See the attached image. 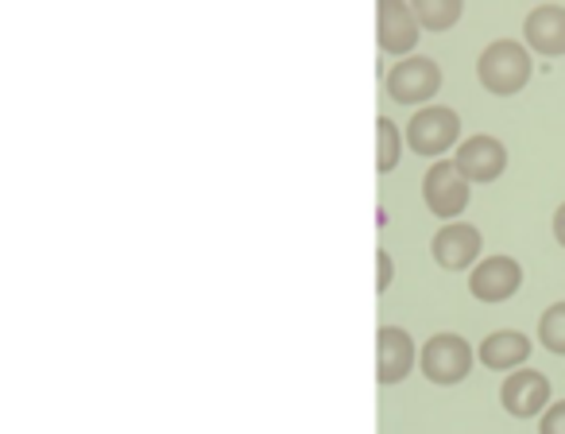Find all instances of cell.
Masks as SVG:
<instances>
[{
  "label": "cell",
  "instance_id": "obj_18",
  "mask_svg": "<svg viewBox=\"0 0 565 434\" xmlns=\"http://www.w3.org/2000/svg\"><path fill=\"white\" fill-rule=\"evenodd\" d=\"M554 237H557V245L565 248V202L557 205V213H554Z\"/></svg>",
  "mask_w": 565,
  "mask_h": 434
},
{
  "label": "cell",
  "instance_id": "obj_6",
  "mask_svg": "<svg viewBox=\"0 0 565 434\" xmlns=\"http://www.w3.org/2000/svg\"><path fill=\"white\" fill-rule=\"evenodd\" d=\"M454 167L465 174V182H492L508 167V151L495 136H469V140L457 148Z\"/></svg>",
  "mask_w": 565,
  "mask_h": 434
},
{
  "label": "cell",
  "instance_id": "obj_9",
  "mask_svg": "<svg viewBox=\"0 0 565 434\" xmlns=\"http://www.w3.org/2000/svg\"><path fill=\"white\" fill-rule=\"evenodd\" d=\"M526 47L539 51L542 59L565 55V9L562 4H539L523 24Z\"/></svg>",
  "mask_w": 565,
  "mask_h": 434
},
{
  "label": "cell",
  "instance_id": "obj_3",
  "mask_svg": "<svg viewBox=\"0 0 565 434\" xmlns=\"http://www.w3.org/2000/svg\"><path fill=\"white\" fill-rule=\"evenodd\" d=\"M457 136H461V120H457L454 109H441V105L415 113V120L407 125V140L418 156H441V151L454 148Z\"/></svg>",
  "mask_w": 565,
  "mask_h": 434
},
{
  "label": "cell",
  "instance_id": "obj_5",
  "mask_svg": "<svg viewBox=\"0 0 565 434\" xmlns=\"http://www.w3.org/2000/svg\"><path fill=\"white\" fill-rule=\"evenodd\" d=\"M423 198L438 218H457V213H465V205H469V182H465V174L454 167V159L430 167V174H426V182H423Z\"/></svg>",
  "mask_w": 565,
  "mask_h": 434
},
{
  "label": "cell",
  "instance_id": "obj_2",
  "mask_svg": "<svg viewBox=\"0 0 565 434\" xmlns=\"http://www.w3.org/2000/svg\"><path fill=\"white\" fill-rule=\"evenodd\" d=\"M472 369V349L465 338H457V334H438V338L426 341L423 349V372L426 380H434V384H457V380H465Z\"/></svg>",
  "mask_w": 565,
  "mask_h": 434
},
{
  "label": "cell",
  "instance_id": "obj_13",
  "mask_svg": "<svg viewBox=\"0 0 565 434\" xmlns=\"http://www.w3.org/2000/svg\"><path fill=\"white\" fill-rule=\"evenodd\" d=\"M411 364H415V346H411L407 334L395 330V326L380 330V380L395 384V380L407 377Z\"/></svg>",
  "mask_w": 565,
  "mask_h": 434
},
{
  "label": "cell",
  "instance_id": "obj_16",
  "mask_svg": "<svg viewBox=\"0 0 565 434\" xmlns=\"http://www.w3.org/2000/svg\"><path fill=\"white\" fill-rule=\"evenodd\" d=\"M399 159V133L392 120H380V171H392Z\"/></svg>",
  "mask_w": 565,
  "mask_h": 434
},
{
  "label": "cell",
  "instance_id": "obj_10",
  "mask_svg": "<svg viewBox=\"0 0 565 434\" xmlns=\"http://www.w3.org/2000/svg\"><path fill=\"white\" fill-rule=\"evenodd\" d=\"M480 256V230L465 222H449L446 230L434 237V261L449 272H461L469 268L472 261Z\"/></svg>",
  "mask_w": 565,
  "mask_h": 434
},
{
  "label": "cell",
  "instance_id": "obj_8",
  "mask_svg": "<svg viewBox=\"0 0 565 434\" xmlns=\"http://www.w3.org/2000/svg\"><path fill=\"white\" fill-rule=\"evenodd\" d=\"M523 284V268H519L511 256H488V261L477 264V272L469 276V292L477 295L480 303H503L519 292Z\"/></svg>",
  "mask_w": 565,
  "mask_h": 434
},
{
  "label": "cell",
  "instance_id": "obj_19",
  "mask_svg": "<svg viewBox=\"0 0 565 434\" xmlns=\"http://www.w3.org/2000/svg\"><path fill=\"white\" fill-rule=\"evenodd\" d=\"M387 284H392V261L380 256V287H387Z\"/></svg>",
  "mask_w": 565,
  "mask_h": 434
},
{
  "label": "cell",
  "instance_id": "obj_11",
  "mask_svg": "<svg viewBox=\"0 0 565 434\" xmlns=\"http://www.w3.org/2000/svg\"><path fill=\"white\" fill-rule=\"evenodd\" d=\"M418 43V20L411 12V4L403 0H384L380 4V47L403 55Z\"/></svg>",
  "mask_w": 565,
  "mask_h": 434
},
{
  "label": "cell",
  "instance_id": "obj_12",
  "mask_svg": "<svg viewBox=\"0 0 565 434\" xmlns=\"http://www.w3.org/2000/svg\"><path fill=\"white\" fill-rule=\"evenodd\" d=\"M526 357H531V338L519 330H495V334H488L484 346H480V364L495 372H508V369L519 372V364H523Z\"/></svg>",
  "mask_w": 565,
  "mask_h": 434
},
{
  "label": "cell",
  "instance_id": "obj_15",
  "mask_svg": "<svg viewBox=\"0 0 565 434\" xmlns=\"http://www.w3.org/2000/svg\"><path fill=\"white\" fill-rule=\"evenodd\" d=\"M539 341L550 349V353L565 357V303L546 307V315L539 318Z\"/></svg>",
  "mask_w": 565,
  "mask_h": 434
},
{
  "label": "cell",
  "instance_id": "obj_17",
  "mask_svg": "<svg viewBox=\"0 0 565 434\" xmlns=\"http://www.w3.org/2000/svg\"><path fill=\"white\" fill-rule=\"evenodd\" d=\"M539 434H565V400L550 403L542 411V423H539Z\"/></svg>",
  "mask_w": 565,
  "mask_h": 434
},
{
  "label": "cell",
  "instance_id": "obj_7",
  "mask_svg": "<svg viewBox=\"0 0 565 434\" xmlns=\"http://www.w3.org/2000/svg\"><path fill=\"white\" fill-rule=\"evenodd\" d=\"M438 86H441V71L430 59H403V63L387 74V94L403 105L426 102V97L438 94Z\"/></svg>",
  "mask_w": 565,
  "mask_h": 434
},
{
  "label": "cell",
  "instance_id": "obj_14",
  "mask_svg": "<svg viewBox=\"0 0 565 434\" xmlns=\"http://www.w3.org/2000/svg\"><path fill=\"white\" fill-rule=\"evenodd\" d=\"M418 28H430V32H446L461 20V0H415L411 4Z\"/></svg>",
  "mask_w": 565,
  "mask_h": 434
},
{
  "label": "cell",
  "instance_id": "obj_4",
  "mask_svg": "<svg viewBox=\"0 0 565 434\" xmlns=\"http://www.w3.org/2000/svg\"><path fill=\"white\" fill-rule=\"evenodd\" d=\"M500 403L508 415L515 419H534L550 407V380L539 369H519L503 380L500 388Z\"/></svg>",
  "mask_w": 565,
  "mask_h": 434
},
{
  "label": "cell",
  "instance_id": "obj_1",
  "mask_svg": "<svg viewBox=\"0 0 565 434\" xmlns=\"http://www.w3.org/2000/svg\"><path fill=\"white\" fill-rule=\"evenodd\" d=\"M477 74L484 82L488 94L495 97H511L531 82V55H526L523 43L515 40H495L492 47L480 55Z\"/></svg>",
  "mask_w": 565,
  "mask_h": 434
}]
</instances>
